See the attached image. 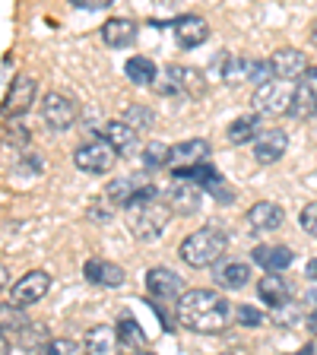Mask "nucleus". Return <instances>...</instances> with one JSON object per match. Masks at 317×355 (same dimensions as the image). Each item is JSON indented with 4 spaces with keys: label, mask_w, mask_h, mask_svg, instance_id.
<instances>
[{
    "label": "nucleus",
    "mask_w": 317,
    "mask_h": 355,
    "mask_svg": "<svg viewBox=\"0 0 317 355\" xmlns=\"http://www.w3.org/2000/svg\"><path fill=\"white\" fill-rule=\"evenodd\" d=\"M235 318V304L229 298H222L213 288H191L185 298L175 304V320L191 333H222Z\"/></svg>",
    "instance_id": "nucleus-1"
},
{
    "label": "nucleus",
    "mask_w": 317,
    "mask_h": 355,
    "mask_svg": "<svg viewBox=\"0 0 317 355\" xmlns=\"http://www.w3.org/2000/svg\"><path fill=\"white\" fill-rule=\"evenodd\" d=\"M225 248H229V235L222 229H216V225H203V229L191 232V235L181 241L178 257L185 260L187 266H194V270H203V266L219 263Z\"/></svg>",
    "instance_id": "nucleus-2"
},
{
    "label": "nucleus",
    "mask_w": 317,
    "mask_h": 355,
    "mask_svg": "<svg viewBox=\"0 0 317 355\" xmlns=\"http://www.w3.org/2000/svg\"><path fill=\"white\" fill-rule=\"evenodd\" d=\"M127 216V229L133 232V238H140V241H155V238L165 232L171 219V207L169 200L162 197H153V200H140V203H130L124 209Z\"/></svg>",
    "instance_id": "nucleus-3"
},
{
    "label": "nucleus",
    "mask_w": 317,
    "mask_h": 355,
    "mask_svg": "<svg viewBox=\"0 0 317 355\" xmlns=\"http://www.w3.org/2000/svg\"><path fill=\"white\" fill-rule=\"evenodd\" d=\"M153 89L159 96H200L203 92V76H200V70L171 64L165 67V73L159 76V83Z\"/></svg>",
    "instance_id": "nucleus-4"
},
{
    "label": "nucleus",
    "mask_w": 317,
    "mask_h": 355,
    "mask_svg": "<svg viewBox=\"0 0 317 355\" xmlns=\"http://www.w3.org/2000/svg\"><path fill=\"white\" fill-rule=\"evenodd\" d=\"M295 98V86L282 80H270L254 89V108L257 114H289Z\"/></svg>",
    "instance_id": "nucleus-5"
},
{
    "label": "nucleus",
    "mask_w": 317,
    "mask_h": 355,
    "mask_svg": "<svg viewBox=\"0 0 317 355\" xmlns=\"http://www.w3.org/2000/svg\"><path fill=\"white\" fill-rule=\"evenodd\" d=\"M42 118L51 130H70L76 124V118H80V105L67 92H48L42 98Z\"/></svg>",
    "instance_id": "nucleus-6"
},
{
    "label": "nucleus",
    "mask_w": 317,
    "mask_h": 355,
    "mask_svg": "<svg viewBox=\"0 0 317 355\" xmlns=\"http://www.w3.org/2000/svg\"><path fill=\"white\" fill-rule=\"evenodd\" d=\"M114 159H118V153H114V149H111L105 140L83 143V146L74 153L76 168L89 171V175H105V171H111V168H114Z\"/></svg>",
    "instance_id": "nucleus-7"
},
{
    "label": "nucleus",
    "mask_w": 317,
    "mask_h": 355,
    "mask_svg": "<svg viewBox=\"0 0 317 355\" xmlns=\"http://www.w3.org/2000/svg\"><path fill=\"white\" fill-rule=\"evenodd\" d=\"M146 292L155 298V302H181L185 298V279L169 270V266H153L146 273Z\"/></svg>",
    "instance_id": "nucleus-8"
},
{
    "label": "nucleus",
    "mask_w": 317,
    "mask_h": 355,
    "mask_svg": "<svg viewBox=\"0 0 317 355\" xmlns=\"http://www.w3.org/2000/svg\"><path fill=\"white\" fill-rule=\"evenodd\" d=\"M48 288H51V276L44 273V270H29L19 282H13L10 298H13L16 308H26V304L42 302V298L48 295Z\"/></svg>",
    "instance_id": "nucleus-9"
},
{
    "label": "nucleus",
    "mask_w": 317,
    "mask_h": 355,
    "mask_svg": "<svg viewBox=\"0 0 317 355\" xmlns=\"http://www.w3.org/2000/svg\"><path fill=\"white\" fill-rule=\"evenodd\" d=\"M102 137H105V143L121 155V159H133V155H140V137H137V130H133L127 121H108L105 130H102Z\"/></svg>",
    "instance_id": "nucleus-10"
},
{
    "label": "nucleus",
    "mask_w": 317,
    "mask_h": 355,
    "mask_svg": "<svg viewBox=\"0 0 317 355\" xmlns=\"http://www.w3.org/2000/svg\"><path fill=\"white\" fill-rule=\"evenodd\" d=\"M254 67H257V60L254 58L229 54V51H222L219 64L213 60V70L219 73V80L225 83V86H238V83H244V80H254Z\"/></svg>",
    "instance_id": "nucleus-11"
},
{
    "label": "nucleus",
    "mask_w": 317,
    "mask_h": 355,
    "mask_svg": "<svg viewBox=\"0 0 317 355\" xmlns=\"http://www.w3.org/2000/svg\"><path fill=\"white\" fill-rule=\"evenodd\" d=\"M171 29H175V42L181 44V48H187V51H191V48H200V44L209 38V22L197 13L178 16V19L171 22Z\"/></svg>",
    "instance_id": "nucleus-12"
},
{
    "label": "nucleus",
    "mask_w": 317,
    "mask_h": 355,
    "mask_svg": "<svg viewBox=\"0 0 317 355\" xmlns=\"http://www.w3.org/2000/svg\"><path fill=\"white\" fill-rule=\"evenodd\" d=\"M209 155V143L194 137V140L175 143L169 155V171H181V168H194V165H203Z\"/></svg>",
    "instance_id": "nucleus-13"
},
{
    "label": "nucleus",
    "mask_w": 317,
    "mask_h": 355,
    "mask_svg": "<svg viewBox=\"0 0 317 355\" xmlns=\"http://www.w3.org/2000/svg\"><path fill=\"white\" fill-rule=\"evenodd\" d=\"M83 276H86L92 286H102V288H118V286H124V279H127L124 266L111 263V260H102V257H89L86 263H83Z\"/></svg>",
    "instance_id": "nucleus-14"
},
{
    "label": "nucleus",
    "mask_w": 317,
    "mask_h": 355,
    "mask_svg": "<svg viewBox=\"0 0 317 355\" xmlns=\"http://www.w3.org/2000/svg\"><path fill=\"white\" fill-rule=\"evenodd\" d=\"M286 149H289V133L280 130V127H270L254 140V159L260 165H273L286 155Z\"/></svg>",
    "instance_id": "nucleus-15"
},
{
    "label": "nucleus",
    "mask_w": 317,
    "mask_h": 355,
    "mask_svg": "<svg viewBox=\"0 0 317 355\" xmlns=\"http://www.w3.org/2000/svg\"><path fill=\"white\" fill-rule=\"evenodd\" d=\"M35 96H38V83L32 80V76H16L7 92V102H3L7 105V114H13V118L26 114V111L35 105Z\"/></svg>",
    "instance_id": "nucleus-16"
},
{
    "label": "nucleus",
    "mask_w": 317,
    "mask_h": 355,
    "mask_svg": "<svg viewBox=\"0 0 317 355\" xmlns=\"http://www.w3.org/2000/svg\"><path fill=\"white\" fill-rule=\"evenodd\" d=\"M118 346H121V336H118V327L111 324H96L86 330V355H118Z\"/></svg>",
    "instance_id": "nucleus-17"
},
{
    "label": "nucleus",
    "mask_w": 317,
    "mask_h": 355,
    "mask_svg": "<svg viewBox=\"0 0 317 355\" xmlns=\"http://www.w3.org/2000/svg\"><path fill=\"white\" fill-rule=\"evenodd\" d=\"M270 64H273V73L280 76L282 83H292L302 73H308V60H305V54L298 51V48H280V51L270 58Z\"/></svg>",
    "instance_id": "nucleus-18"
},
{
    "label": "nucleus",
    "mask_w": 317,
    "mask_h": 355,
    "mask_svg": "<svg viewBox=\"0 0 317 355\" xmlns=\"http://www.w3.org/2000/svg\"><path fill=\"white\" fill-rule=\"evenodd\" d=\"M251 257L257 266H264L266 273H280V270L292 266L295 254H292V248H286V244H260V248L251 251Z\"/></svg>",
    "instance_id": "nucleus-19"
},
{
    "label": "nucleus",
    "mask_w": 317,
    "mask_h": 355,
    "mask_svg": "<svg viewBox=\"0 0 317 355\" xmlns=\"http://www.w3.org/2000/svg\"><path fill=\"white\" fill-rule=\"evenodd\" d=\"M257 295L266 302V308H282V304L292 302V286L289 279H282L280 273H264V279L257 282Z\"/></svg>",
    "instance_id": "nucleus-20"
},
{
    "label": "nucleus",
    "mask_w": 317,
    "mask_h": 355,
    "mask_svg": "<svg viewBox=\"0 0 317 355\" xmlns=\"http://www.w3.org/2000/svg\"><path fill=\"white\" fill-rule=\"evenodd\" d=\"M165 200H169L171 213L191 216V213H197V209H200V187L191 184V181H175Z\"/></svg>",
    "instance_id": "nucleus-21"
},
{
    "label": "nucleus",
    "mask_w": 317,
    "mask_h": 355,
    "mask_svg": "<svg viewBox=\"0 0 317 355\" xmlns=\"http://www.w3.org/2000/svg\"><path fill=\"white\" fill-rule=\"evenodd\" d=\"M213 276L216 286L222 288H244L251 282V263H244V260H219Z\"/></svg>",
    "instance_id": "nucleus-22"
},
{
    "label": "nucleus",
    "mask_w": 317,
    "mask_h": 355,
    "mask_svg": "<svg viewBox=\"0 0 317 355\" xmlns=\"http://www.w3.org/2000/svg\"><path fill=\"white\" fill-rule=\"evenodd\" d=\"M282 219H286V213H282V207L273 203V200H260V203H254V207L248 209V222H251V229H257V232L280 229Z\"/></svg>",
    "instance_id": "nucleus-23"
},
{
    "label": "nucleus",
    "mask_w": 317,
    "mask_h": 355,
    "mask_svg": "<svg viewBox=\"0 0 317 355\" xmlns=\"http://www.w3.org/2000/svg\"><path fill=\"white\" fill-rule=\"evenodd\" d=\"M171 178L175 181H191V184H197L200 191L207 187V191H219L222 187V171L219 168H213L209 162H203V165H194V168H181V171H171Z\"/></svg>",
    "instance_id": "nucleus-24"
},
{
    "label": "nucleus",
    "mask_w": 317,
    "mask_h": 355,
    "mask_svg": "<svg viewBox=\"0 0 317 355\" xmlns=\"http://www.w3.org/2000/svg\"><path fill=\"white\" fill-rule=\"evenodd\" d=\"M133 38H137V22L127 16H114L102 26V42L108 48H127V44H133Z\"/></svg>",
    "instance_id": "nucleus-25"
},
{
    "label": "nucleus",
    "mask_w": 317,
    "mask_h": 355,
    "mask_svg": "<svg viewBox=\"0 0 317 355\" xmlns=\"http://www.w3.org/2000/svg\"><path fill=\"white\" fill-rule=\"evenodd\" d=\"M146 184L143 178H114V181H108V187H105V197L114 203V207H130V200L137 197V191Z\"/></svg>",
    "instance_id": "nucleus-26"
},
{
    "label": "nucleus",
    "mask_w": 317,
    "mask_h": 355,
    "mask_svg": "<svg viewBox=\"0 0 317 355\" xmlns=\"http://www.w3.org/2000/svg\"><path fill=\"white\" fill-rule=\"evenodd\" d=\"M292 118L298 121H308V118H317V89L311 86L308 80L298 83L295 86V98H292Z\"/></svg>",
    "instance_id": "nucleus-27"
},
{
    "label": "nucleus",
    "mask_w": 317,
    "mask_h": 355,
    "mask_svg": "<svg viewBox=\"0 0 317 355\" xmlns=\"http://www.w3.org/2000/svg\"><path fill=\"white\" fill-rule=\"evenodd\" d=\"M260 133H264V124H260V114L254 111V114H241V118H235L229 124V140L232 143H248V140H257Z\"/></svg>",
    "instance_id": "nucleus-28"
},
{
    "label": "nucleus",
    "mask_w": 317,
    "mask_h": 355,
    "mask_svg": "<svg viewBox=\"0 0 317 355\" xmlns=\"http://www.w3.org/2000/svg\"><path fill=\"white\" fill-rule=\"evenodd\" d=\"M124 73L133 86H155L159 73H155V64L149 58H130L124 64Z\"/></svg>",
    "instance_id": "nucleus-29"
},
{
    "label": "nucleus",
    "mask_w": 317,
    "mask_h": 355,
    "mask_svg": "<svg viewBox=\"0 0 317 355\" xmlns=\"http://www.w3.org/2000/svg\"><path fill=\"white\" fill-rule=\"evenodd\" d=\"M118 336H121V346H130V352H137V349L146 343V333H143V327L137 324L133 318H121Z\"/></svg>",
    "instance_id": "nucleus-30"
},
{
    "label": "nucleus",
    "mask_w": 317,
    "mask_h": 355,
    "mask_svg": "<svg viewBox=\"0 0 317 355\" xmlns=\"http://www.w3.org/2000/svg\"><path fill=\"white\" fill-rule=\"evenodd\" d=\"M169 155H171V146H165V143L153 140L143 146V165H146L149 171L155 168H169Z\"/></svg>",
    "instance_id": "nucleus-31"
},
{
    "label": "nucleus",
    "mask_w": 317,
    "mask_h": 355,
    "mask_svg": "<svg viewBox=\"0 0 317 355\" xmlns=\"http://www.w3.org/2000/svg\"><path fill=\"white\" fill-rule=\"evenodd\" d=\"M83 352L86 349L76 340H70V336H58V340L44 343V349H42V355H83Z\"/></svg>",
    "instance_id": "nucleus-32"
},
{
    "label": "nucleus",
    "mask_w": 317,
    "mask_h": 355,
    "mask_svg": "<svg viewBox=\"0 0 317 355\" xmlns=\"http://www.w3.org/2000/svg\"><path fill=\"white\" fill-rule=\"evenodd\" d=\"M270 320H273L276 327H295L298 320H302V308L298 304H282V308H273L270 311Z\"/></svg>",
    "instance_id": "nucleus-33"
},
{
    "label": "nucleus",
    "mask_w": 317,
    "mask_h": 355,
    "mask_svg": "<svg viewBox=\"0 0 317 355\" xmlns=\"http://www.w3.org/2000/svg\"><path fill=\"white\" fill-rule=\"evenodd\" d=\"M124 121L133 127V130H149V127H153V111L143 108V105H130Z\"/></svg>",
    "instance_id": "nucleus-34"
},
{
    "label": "nucleus",
    "mask_w": 317,
    "mask_h": 355,
    "mask_svg": "<svg viewBox=\"0 0 317 355\" xmlns=\"http://www.w3.org/2000/svg\"><path fill=\"white\" fill-rule=\"evenodd\" d=\"M114 209H118V207H114V203H111V200L102 193V197H96L92 203H89V219L105 222V219H111V216H114Z\"/></svg>",
    "instance_id": "nucleus-35"
},
{
    "label": "nucleus",
    "mask_w": 317,
    "mask_h": 355,
    "mask_svg": "<svg viewBox=\"0 0 317 355\" xmlns=\"http://www.w3.org/2000/svg\"><path fill=\"white\" fill-rule=\"evenodd\" d=\"M235 320L241 327H257V324H264V311L251 308V304H241V308H235Z\"/></svg>",
    "instance_id": "nucleus-36"
},
{
    "label": "nucleus",
    "mask_w": 317,
    "mask_h": 355,
    "mask_svg": "<svg viewBox=\"0 0 317 355\" xmlns=\"http://www.w3.org/2000/svg\"><path fill=\"white\" fill-rule=\"evenodd\" d=\"M298 222H302V229L308 232V235H314V238H317V200H314V203H308V207L302 209Z\"/></svg>",
    "instance_id": "nucleus-37"
},
{
    "label": "nucleus",
    "mask_w": 317,
    "mask_h": 355,
    "mask_svg": "<svg viewBox=\"0 0 317 355\" xmlns=\"http://www.w3.org/2000/svg\"><path fill=\"white\" fill-rule=\"evenodd\" d=\"M29 140V130L19 124H7V143H26Z\"/></svg>",
    "instance_id": "nucleus-38"
},
{
    "label": "nucleus",
    "mask_w": 317,
    "mask_h": 355,
    "mask_svg": "<svg viewBox=\"0 0 317 355\" xmlns=\"http://www.w3.org/2000/svg\"><path fill=\"white\" fill-rule=\"evenodd\" d=\"M76 10H108L111 0H74Z\"/></svg>",
    "instance_id": "nucleus-39"
},
{
    "label": "nucleus",
    "mask_w": 317,
    "mask_h": 355,
    "mask_svg": "<svg viewBox=\"0 0 317 355\" xmlns=\"http://www.w3.org/2000/svg\"><path fill=\"white\" fill-rule=\"evenodd\" d=\"M305 273H308V279L317 286V257H314V260H308V266H305Z\"/></svg>",
    "instance_id": "nucleus-40"
},
{
    "label": "nucleus",
    "mask_w": 317,
    "mask_h": 355,
    "mask_svg": "<svg viewBox=\"0 0 317 355\" xmlns=\"http://www.w3.org/2000/svg\"><path fill=\"white\" fill-rule=\"evenodd\" d=\"M305 76H308V83L317 89V67H308V73H305Z\"/></svg>",
    "instance_id": "nucleus-41"
},
{
    "label": "nucleus",
    "mask_w": 317,
    "mask_h": 355,
    "mask_svg": "<svg viewBox=\"0 0 317 355\" xmlns=\"http://www.w3.org/2000/svg\"><path fill=\"white\" fill-rule=\"evenodd\" d=\"M0 355H10V333H3V343H0Z\"/></svg>",
    "instance_id": "nucleus-42"
},
{
    "label": "nucleus",
    "mask_w": 317,
    "mask_h": 355,
    "mask_svg": "<svg viewBox=\"0 0 317 355\" xmlns=\"http://www.w3.org/2000/svg\"><path fill=\"white\" fill-rule=\"evenodd\" d=\"M308 327H311V333L317 336V311H311V318H308Z\"/></svg>",
    "instance_id": "nucleus-43"
},
{
    "label": "nucleus",
    "mask_w": 317,
    "mask_h": 355,
    "mask_svg": "<svg viewBox=\"0 0 317 355\" xmlns=\"http://www.w3.org/2000/svg\"><path fill=\"white\" fill-rule=\"evenodd\" d=\"M127 355H153V352H146V349H137V352H127Z\"/></svg>",
    "instance_id": "nucleus-44"
},
{
    "label": "nucleus",
    "mask_w": 317,
    "mask_h": 355,
    "mask_svg": "<svg viewBox=\"0 0 317 355\" xmlns=\"http://www.w3.org/2000/svg\"><path fill=\"white\" fill-rule=\"evenodd\" d=\"M311 42L317 44V22H314V32H311Z\"/></svg>",
    "instance_id": "nucleus-45"
},
{
    "label": "nucleus",
    "mask_w": 317,
    "mask_h": 355,
    "mask_svg": "<svg viewBox=\"0 0 317 355\" xmlns=\"http://www.w3.org/2000/svg\"><path fill=\"white\" fill-rule=\"evenodd\" d=\"M216 355H232V352H216Z\"/></svg>",
    "instance_id": "nucleus-46"
}]
</instances>
